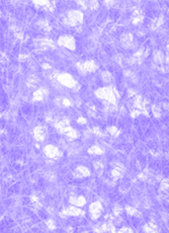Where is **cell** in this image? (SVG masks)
Wrapping results in <instances>:
<instances>
[{"label":"cell","mask_w":169,"mask_h":233,"mask_svg":"<svg viewBox=\"0 0 169 233\" xmlns=\"http://www.w3.org/2000/svg\"><path fill=\"white\" fill-rule=\"evenodd\" d=\"M95 95L100 99L106 100V103L116 105L118 91L114 87H103V88H99V89L95 90Z\"/></svg>","instance_id":"1"},{"label":"cell","mask_w":169,"mask_h":233,"mask_svg":"<svg viewBox=\"0 0 169 233\" xmlns=\"http://www.w3.org/2000/svg\"><path fill=\"white\" fill-rule=\"evenodd\" d=\"M83 21V13L79 10H71L68 12V15L66 17V22L68 26H75L77 24H81Z\"/></svg>","instance_id":"2"},{"label":"cell","mask_w":169,"mask_h":233,"mask_svg":"<svg viewBox=\"0 0 169 233\" xmlns=\"http://www.w3.org/2000/svg\"><path fill=\"white\" fill-rule=\"evenodd\" d=\"M57 80L59 81L60 84L68 87V88H74L77 84L76 80L69 73H60V74H58Z\"/></svg>","instance_id":"3"},{"label":"cell","mask_w":169,"mask_h":233,"mask_svg":"<svg viewBox=\"0 0 169 233\" xmlns=\"http://www.w3.org/2000/svg\"><path fill=\"white\" fill-rule=\"evenodd\" d=\"M58 44L60 46L67 48L69 50L73 51L76 48V43H75V39L72 36H61L58 39Z\"/></svg>","instance_id":"4"},{"label":"cell","mask_w":169,"mask_h":233,"mask_svg":"<svg viewBox=\"0 0 169 233\" xmlns=\"http://www.w3.org/2000/svg\"><path fill=\"white\" fill-rule=\"evenodd\" d=\"M77 68L81 73H86V72H94L97 69V65L94 61H85L77 64Z\"/></svg>","instance_id":"5"},{"label":"cell","mask_w":169,"mask_h":233,"mask_svg":"<svg viewBox=\"0 0 169 233\" xmlns=\"http://www.w3.org/2000/svg\"><path fill=\"white\" fill-rule=\"evenodd\" d=\"M89 212L90 216L93 220H96L100 217L101 212H102V205L99 202H93L92 204H90L89 206Z\"/></svg>","instance_id":"6"},{"label":"cell","mask_w":169,"mask_h":233,"mask_svg":"<svg viewBox=\"0 0 169 233\" xmlns=\"http://www.w3.org/2000/svg\"><path fill=\"white\" fill-rule=\"evenodd\" d=\"M44 152L49 158H52V159L58 158V157L61 155V152H60V150L58 149V147L54 146V145H47L44 148Z\"/></svg>","instance_id":"7"},{"label":"cell","mask_w":169,"mask_h":233,"mask_svg":"<svg viewBox=\"0 0 169 233\" xmlns=\"http://www.w3.org/2000/svg\"><path fill=\"white\" fill-rule=\"evenodd\" d=\"M62 214H64L65 216H81L84 214V212L80 208L75 207V206H70L68 208H65L62 212Z\"/></svg>","instance_id":"8"},{"label":"cell","mask_w":169,"mask_h":233,"mask_svg":"<svg viewBox=\"0 0 169 233\" xmlns=\"http://www.w3.org/2000/svg\"><path fill=\"white\" fill-rule=\"evenodd\" d=\"M37 46H39L40 49H49V48H55V44L52 40H49V39H39L37 40Z\"/></svg>","instance_id":"9"},{"label":"cell","mask_w":169,"mask_h":233,"mask_svg":"<svg viewBox=\"0 0 169 233\" xmlns=\"http://www.w3.org/2000/svg\"><path fill=\"white\" fill-rule=\"evenodd\" d=\"M69 202L72 206L75 207H83L86 204V199L83 196H78V197H71L69 199Z\"/></svg>","instance_id":"10"},{"label":"cell","mask_w":169,"mask_h":233,"mask_svg":"<svg viewBox=\"0 0 169 233\" xmlns=\"http://www.w3.org/2000/svg\"><path fill=\"white\" fill-rule=\"evenodd\" d=\"M33 136H35V139L37 141H44L45 138H46V131L41 126L35 127V130H33Z\"/></svg>","instance_id":"11"},{"label":"cell","mask_w":169,"mask_h":233,"mask_svg":"<svg viewBox=\"0 0 169 233\" xmlns=\"http://www.w3.org/2000/svg\"><path fill=\"white\" fill-rule=\"evenodd\" d=\"M47 95H48V90L46 88H39L33 92V98L35 101H40V100L44 99L45 97H47Z\"/></svg>","instance_id":"12"},{"label":"cell","mask_w":169,"mask_h":233,"mask_svg":"<svg viewBox=\"0 0 169 233\" xmlns=\"http://www.w3.org/2000/svg\"><path fill=\"white\" fill-rule=\"evenodd\" d=\"M75 175L78 177H86L90 174V171L86 166L83 165H79L77 166L76 169H75Z\"/></svg>","instance_id":"13"},{"label":"cell","mask_w":169,"mask_h":233,"mask_svg":"<svg viewBox=\"0 0 169 233\" xmlns=\"http://www.w3.org/2000/svg\"><path fill=\"white\" fill-rule=\"evenodd\" d=\"M63 134H65L70 139H76L78 137V132L76 130H74L73 128H71V127H68V128L65 129L63 131Z\"/></svg>","instance_id":"14"},{"label":"cell","mask_w":169,"mask_h":233,"mask_svg":"<svg viewBox=\"0 0 169 233\" xmlns=\"http://www.w3.org/2000/svg\"><path fill=\"white\" fill-rule=\"evenodd\" d=\"M121 41H122V44H123V46L128 48V47H130L131 44H132L133 36L131 35V34H124V36H122Z\"/></svg>","instance_id":"15"},{"label":"cell","mask_w":169,"mask_h":233,"mask_svg":"<svg viewBox=\"0 0 169 233\" xmlns=\"http://www.w3.org/2000/svg\"><path fill=\"white\" fill-rule=\"evenodd\" d=\"M144 232L145 233H158L159 230L155 224L153 223H148L144 226Z\"/></svg>","instance_id":"16"},{"label":"cell","mask_w":169,"mask_h":233,"mask_svg":"<svg viewBox=\"0 0 169 233\" xmlns=\"http://www.w3.org/2000/svg\"><path fill=\"white\" fill-rule=\"evenodd\" d=\"M88 153H89V154L99 155V154H101V153H103V150L101 149L100 146H97V145H95V146H92L91 148L88 149Z\"/></svg>","instance_id":"17"},{"label":"cell","mask_w":169,"mask_h":233,"mask_svg":"<svg viewBox=\"0 0 169 233\" xmlns=\"http://www.w3.org/2000/svg\"><path fill=\"white\" fill-rule=\"evenodd\" d=\"M101 79H102L103 82L108 83V82H110V81H112V75L110 74V72L104 71V72H102V74H101Z\"/></svg>","instance_id":"18"},{"label":"cell","mask_w":169,"mask_h":233,"mask_svg":"<svg viewBox=\"0 0 169 233\" xmlns=\"http://www.w3.org/2000/svg\"><path fill=\"white\" fill-rule=\"evenodd\" d=\"M126 212H127L130 216H136V217H138V216L140 215L138 210L135 209V208H133V207H131V206H127V207H126Z\"/></svg>","instance_id":"19"},{"label":"cell","mask_w":169,"mask_h":233,"mask_svg":"<svg viewBox=\"0 0 169 233\" xmlns=\"http://www.w3.org/2000/svg\"><path fill=\"white\" fill-rule=\"evenodd\" d=\"M122 173H123V168L121 167H116L114 170L112 171V175L114 179H119V177H122Z\"/></svg>","instance_id":"20"},{"label":"cell","mask_w":169,"mask_h":233,"mask_svg":"<svg viewBox=\"0 0 169 233\" xmlns=\"http://www.w3.org/2000/svg\"><path fill=\"white\" fill-rule=\"evenodd\" d=\"M108 133H110V135H112V136H116V135H119V133H120V131H119V129L116 128V127H108Z\"/></svg>","instance_id":"21"},{"label":"cell","mask_w":169,"mask_h":233,"mask_svg":"<svg viewBox=\"0 0 169 233\" xmlns=\"http://www.w3.org/2000/svg\"><path fill=\"white\" fill-rule=\"evenodd\" d=\"M37 77H29V78L27 79V86H29V87H33V86H35V85H37Z\"/></svg>","instance_id":"22"},{"label":"cell","mask_w":169,"mask_h":233,"mask_svg":"<svg viewBox=\"0 0 169 233\" xmlns=\"http://www.w3.org/2000/svg\"><path fill=\"white\" fill-rule=\"evenodd\" d=\"M116 233H134V231L131 228H129V227H123V228L120 229Z\"/></svg>","instance_id":"23"},{"label":"cell","mask_w":169,"mask_h":233,"mask_svg":"<svg viewBox=\"0 0 169 233\" xmlns=\"http://www.w3.org/2000/svg\"><path fill=\"white\" fill-rule=\"evenodd\" d=\"M153 113L155 115H157V117H159V115H160V107H158V105H154L153 107Z\"/></svg>","instance_id":"24"},{"label":"cell","mask_w":169,"mask_h":233,"mask_svg":"<svg viewBox=\"0 0 169 233\" xmlns=\"http://www.w3.org/2000/svg\"><path fill=\"white\" fill-rule=\"evenodd\" d=\"M62 105H63L64 107H68V105H72V103L69 100V98H63V100H62Z\"/></svg>","instance_id":"25"},{"label":"cell","mask_w":169,"mask_h":233,"mask_svg":"<svg viewBox=\"0 0 169 233\" xmlns=\"http://www.w3.org/2000/svg\"><path fill=\"white\" fill-rule=\"evenodd\" d=\"M47 225H48L49 228L52 229V230L56 228V225H55V223H54L53 220H48V222H47Z\"/></svg>","instance_id":"26"},{"label":"cell","mask_w":169,"mask_h":233,"mask_svg":"<svg viewBox=\"0 0 169 233\" xmlns=\"http://www.w3.org/2000/svg\"><path fill=\"white\" fill-rule=\"evenodd\" d=\"M122 212V208L120 207V206H116V207L114 208V215H120Z\"/></svg>","instance_id":"27"}]
</instances>
